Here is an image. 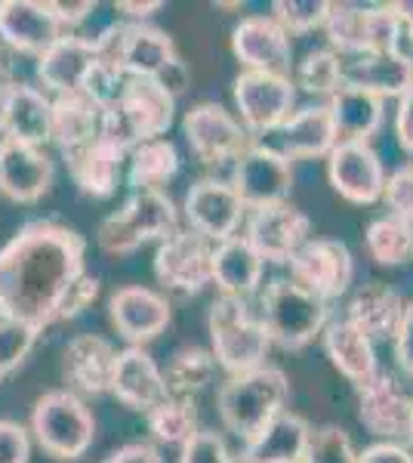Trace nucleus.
Listing matches in <instances>:
<instances>
[{"label": "nucleus", "mask_w": 413, "mask_h": 463, "mask_svg": "<svg viewBox=\"0 0 413 463\" xmlns=\"http://www.w3.org/2000/svg\"><path fill=\"white\" fill-rule=\"evenodd\" d=\"M358 463H413V451L392 442H373L358 451Z\"/></svg>", "instance_id": "5fc2aeb1"}, {"label": "nucleus", "mask_w": 413, "mask_h": 463, "mask_svg": "<svg viewBox=\"0 0 413 463\" xmlns=\"http://www.w3.org/2000/svg\"><path fill=\"white\" fill-rule=\"evenodd\" d=\"M314 430L303 414L284 411L272 423H266L257 436L247 439L238 463H299L312 445Z\"/></svg>", "instance_id": "a878e982"}, {"label": "nucleus", "mask_w": 413, "mask_h": 463, "mask_svg": "<svg viewBox=\"0 0 413 463\" xmlns=\"http://www.w3.org/2000/svg\"><path fill=\"white\" fill-rule=\"evenodd\" d=\"M321 346H324V355L330 358V364H333L349 383H355V390L380 374L377 346H373V340L367 337L364 331H358L352 321H345V318L327 321L324 334H321Z\"/></svg>", "instance_id": "cd10ccee"}, {"label": "nucleus", "mask_w": 413, "mask_h": 463, "mask_svg": "<svg viewBox=\"0 0 413 463\" xmlns=\"http://www.w3.org/2000/svg\"><path fill=\"white\" fill-rule=\"evenodd\" d=\"M96 53L111 59L127 71V78H157V71L173 62L176 43L164 28L152 22H117L108 25L99 37H93Z\"/></svg>", "instance_id": "0eeeda50"}, {"label": "nucleus", "mask_w": 413, "mask_h": 463, "mask_svg": "<svg viewBox=\"0 0 413 463\" xmlns=\"http://www.w3.org/2000/svg\"><path fill=\"white\" fill-rule=\"evenodd\" d=\"M358 420L380 442L404 445L413 451V395L389 371L358 386Z\"/></svg>", "instance_id": "9b49d317"}, {"label": "nucleus", "mask_w": 413, "mask_h": 463, "mask_svg": "<svg viewBox=\"0 0 413 463\" xmlns=\"http://www.w3.org/2000/svg\"><path fill=\"white\" fill-rule=\"evenodd\" d=\"M262 272L266 263L244 235H235L213 248V285L220 288V297L250 300L262 285Z\"/></svg>", "instance_id": "7c9ffc66"}, {"label": "nucleus", "mask_w": 413, "mask_h": 463, "mask_svg": "<svg viewBox=\"0 0 413 463\" xmlns=\"http://www.w3.org/2000/svg\"><path fill=\"white\" fill-rule=\"evenodd\" d=\"M115 10L121 13V16H127L130 22H148L155 16V13L164 10L161 0H152V4H133V0H117Z\"/></svg>", "instance_id": "4d7b16f0"}, {"label": "nucleus", "mask_w": 413, "mask_h": 463, "mask_svg": "<svg viewBox=\"0 0 413 463\" xmlns=\"http://www.w3.org/2000/svg\"><path fill=\"white\" fill-rule=\"evenodd\" d=\"M43 331L25 325L16 318H0V380H6L10 374H16L22 368L32 349L37 346Z\"/></svg>", "instance_id": "a19ab883"}, {"label": "nucleus", "mask_w": 413, "mask_h": 463, "mask_svg": "<svg viewBox=\"0 0 413 463\" xmlns=\"http://www.w3.org/2000/svg\"><path fill=\"white\" fill-rule=\"evenodd\" d=\"M290 380L275 364H262L257 371L229 377L216 392V411L229 432L238 439H253L257 432L272 423L277 414L287 411Z\"/></svg>", "instance_id": "f03ea898"}, {"label": "nucleus", "mask_w": 413, "mask_h": 463, "mask_svg": "<svg viewBox=\"0 0 413 463\" xmlns=\"http://www.w3.org/2000/svg\"><path fill=\"white\" fill-rule=\"evenodd\" d=\"M145 423L157 445L183 448L185 442H192V436L198 432V411H194V402L170 399L167 395L161 405L148 411Z\"/></svg>", "instance_id": "58836bf2"}, {"label": "nucleus", "mask_w": 413, "mask_h": 463, "mask_svg": "<svg viewBox=\"0 0 413 463\" xmlns=\"http://www.w3.org/2000/svg\"><path fill=\"white\" fill-rule=\"evenodd\" d=\"M367 6L361 4H330L324 19V37L333 53L361 56L367 53Z\"/></svg>", "instance_id": "4c0bfd02"}, {"label": "nucleus", "mask_w": 413, "mask_h": 463, "mask_svg": "<svg viewBox=\"0 0 413 463\" xmlns=\"http://www.w3.org/2000/svg\"><path fill=\"white\" fill-rule=\"evenodd\" d=\"M382 201H386L389 213L404 222H413V161L395 167L386 176V189H382Z\"/></svg>", "instance_id": "49530a36"}, {"label": "nucleus", "mask_w": 413, "mask_h": 463, "mask_svg": "<svg viewBox=\"0 0 413 463\" xmlns=\"http://www.w3.org/2000/svg\"><path fill=\"white\" fill-rule=\"evenodd\" d=\"M127 80H130V78H127V71L121 69V65L99 56L93 62V69L87 71L80 93H84L99 111H105V109H111V106H117V102H121V96L127 90Z\"/></svg>", "instance_id": "79ce46f5"}, {"label": "nucleus", "mask_w": 413, "mask_h": 463, "mask_svg": "<svg viewBox=\"0 0 413 463\" xmlns=\"http://www.w3.org/2000/svg\"><path fill=\"white\" fill-rule=\"evenodd\" d=\"M293 84L309 96L330 99V96L343 87V56L333 53L330 47L309 50V53L303 56V62L296 65Z\"/></svg>", "instance_id": "ea45409f"}, {"label": "nucleus", "mask_w": 413, "mask_h": 463, "mask_svg": "<svg viewBox=\"0 0 413 463\" xmlns=\"http://www.w3.org/2000/svg\"><path fill=\"white\" fill-rule=\"evenodd\" d=\"M229 183L241 195L247 211L287 204L293 192V161L275 146L250 143L235 158Z\"/></svg>", "instance_id": "1a4fd4ad"}, {"label": "nucleus", "mask_w": 413, "mask_h": 463, "mask_svg": "<svg viewBox=\"0 0 413 463\" xmlns=\"http://www.w3.org/2000/svg\"><path fill=\"white\" fill-rule=\"evenodd\" d=\"M117 109L124 111V118L136 130L139 143L167 137V130L176 121V99L148 78L127 80V90L121 102H117Z\"/></svg>", "instance_id": "c85d7f7f"}, {"label": "nucleus", "mask_w": 413, "mask_h": 463, "mask_svg": "<svg viewBox=\"0 0 413 463\" xmlns=\"http://www.w3.org/2000/svg\"><path fill=\"white\" fill-rule=\"evenodd\" d=\"M99 118L102 111L87 99L84 93H65L52 96V127L50 139L65 152L84 148L99 137Z\"/></svg>", "instance_id": "72a5a7b5"}, {"label": "nucleus", "mask_w": 413, "mask_h": 463, "mask_svg": "<svg viewBox=\"0 0 413 463\" xmlns=\"http://www.w3.org/2000/svg\"><path fill=\"white\" fill-rule=\"evenodd\" d=\"M364 250L377 266H404L413 260V222L386 213L367 222L364 229Z\"/></svg>", "instance_id": "e433bc0d"}, {"label": "nucleus", "mask_w": 413, "mask_h": 463, "mask_svg": "<svg viewBox=\"0 0 413 463\" xmlns=\"http://www.w3.org/2000/svg\"><path fill=\"white\" fill-rule=\"evenodd\" d=\"M50 10L59 19V25L65 28V34H74V28L93 16L96 4H89V0H71V4L69 0H50Z\"/></svg>", "instance_id": "3c124183"}, {"label": "nucleus", "mask_w": 413, "mask_h": 463, "mask_svg": "<svg viewBox=\"0 0 413 463\" xmlns=\"http://www.w3.org/2000/svg\"><path fill=\"white\" fill-rule=\"evenodd\" d=\"M32 458V430L16 420H0V463H28Z\"/></svg>", "instance_id": "09e8293b"}, {"label": "nucleus", "mask_w": 413, "mask_h": 463, "mask_svg": "<svg viewBox=\"0 0 413 463\" xmlns=\"http://www.w3.org/2000/svg\"><path fill=\"white\" fill-rule=\"evenodd\" d=\"M259 318L266 325L272 346L284 353H299L314 337H321L330 321V303L309 294L290 279L268 281L259 300Z\"/></svg>", "instance_id": "423d86ee"}, {"label": "nucleus", "mask_w": 413, "mask_h": 463, "mask_svg": "<svg viewBox=\"0 0 413 463\" xmlns=\"http://www.w3.org/2000/svg\"><path fill=\"white\" fill-rule=\"evenodd\" d=\"M56 164L43 148L4 139L0 143V195L13 204H34L50 192Z\"/></svg>", "instance_id": "aec40b11"}, {"label": "nucleus", "mask_w": 413, "mask_h": 463, "mask_svg": "<svg viewBox=\"0 0 413 463\" xmlns=\"http://www.w3.org/2000/svg\"><path fill=\"white\" fill-rule=\"evenodd\" d=\"M6 139V130H4V118H0V143Z\"/></svg>", "instance_id": "052dcab7"}, {"label": "nucleus", "mask_w": 413, "mask_h": 463, "mask_svg": "<svg viewBox=\"0 0 413 463\" xmlns=\"http://www.w3.org/2000/svg\"><path fill=\"white\" fill-rule=\"evenodd\" d=\"M111 395L121 405L139 414H148L152 408L167 399V383H164V371L142 346H127L117 353L115 380H111Z\"/></svg>", "instance_id": "5701e85b"}, {"label": "nucleus", "mask_w": 413, "mask_h": 463, "mask_svg": "<svg viewBox=\"0 0 413 463\" xmlns=\"http://www.w3.org/2000/svg\"><path fill=\"white\" fill-rule=\"evenodd\" d=\"M183 213L192 232L222 244L235 238L247 222V204L225 179H198L183 201Z\"/></svg>", "instance_id": "ddd939ff"}, {"label": "nucleus", "mask_w": 413, "mask_h": 463, "mask_svg": "<svg viewBox=\"0 0 413 463\" xmlns=\"http://www.w3.org/2000/svg\"><path fill=\"white\" fill-rule=\"evenodd\" d=\"M408 6V13H410V22H413V4H404ZM410 47H413V28H410Z\"/></svg>", "instance_id": "bf43d9fd"}, {"label": "nucleus", "mask_w": 413, "mask_h": 463, "mask_svg": "<svg viewBox=\"0 0 413 463\" xmlns=\"http://www.w3.org/2000/svg\"><path fill=\"white\" fill-rule=\"evenodd\" d=\"M32 436L47 458L71 463L93 448L96 417L78 392L50 390L32 408Z\"/></svg>", "instance_id": "39448f33"}, {"label": "nucleus", "mask_w": 413, "mask_h": 463, "mask_svg": "<svg viewBox=\"0 0 413 463\" xmlns=\"http://www.w3.org/2000/svg\"><path fill=\"white\" fill-rule=\"evenodd\" d=\"M117 368V349L108 337L99 334H78L62 349V377L71 392L105 395L111 392V380Z\"/></svg>", "instance_id": "412c9836"}, {"label": "nucleus", "mask_w": 413, "mask_h": 463, "mask_svg": "<svg viewBox=\"0 0 413 463\" xmlns=\"http://www.w3.org/2000/svg\"><path fill=\"white\" fill-rule=\"evenodd\" d=\"M343 87H355L380 99H401L413 87V59L401 53H361L343 59Z\"/></svg>", "instance_id": "b1692460"}, {"label": "nucleus", "mask_w": 413, "mask_h": 463, "mask_svg": "<svg viewBox=\"0 0 413 463\" xmlns=\"http://www.w3.org/2000/svg\"><path fill=\"white\" fill-rule=\"evenodd\" d=\"M401 316H404L401 294L392 285H386V281L358 285L352 290L349 303H345V321H352L373 343L392 337Z\"/></svg>", "instance_id": "c756f323"}, {"label": "nucleus", "mask_w": 413, "mask_h": 463, "mask_svg": "<svg viewBox=\"0 0 413 463\" xmlns=\"http://www.w3.org/2000/svg\"><path fill=\"white\" fill-rule=\"evenodd\" d=\"M13 84L10 80V71H6V56H4V47H0V93H4V87Z\"/></svg>", "instance_id": "13d9d810"}, {"label": "nucleus", "mask_w": 413, "mask_h": 463, "mask_svg": "<svg viewBox=\"0 0 413 463\" xmlns=\"http://www.w3.org/2000/svg\"><path fill=\"white\" fill-rule=\"evenodd\" d=\"M102 290V281L96 279V275H78V279L71 281V288L65 290L62 303H59L56 309V321H74L78 316H84V312L89 309V306L96 303V297H99Z\"/></svg>", "instance_id": "de8ad7c7"}, {"label": "nucleus", "mask_w": 413, "mask_h": 463, "mask_svg": "<svg viewBox=\"0 0 413 463\" xmlns=\"http://www.w3.org/2000/svg\"><path fill=\"white\" fill-rule=\"evenodd\" d=\"M179 463H238V454L213 430H198L192 442L179 448Z\"/></svg>", "instance_id": "a18cd8bd"}, {"label": "nucleus", "mask_w": 413, "mask_h": 463, "mask_svg": "<svg viewBox=\"0 0 413 463\" xmlns=\"http://www.w3.org/2000/svg\"><path fill=\"white\" fill-rule=\"evenodd\" d=\"M157 87H164L167 93L173 96V99H179V96L185 93V90L192 87V71H189V65L183 62V59H173V62L164 65L161 71H157V78H152Z\"/></svg>", "instance_id": "603ef678"}, {"label": "nucleus", "mask_w": 413, "mask_h": 463, "mask_svg": "<svg viewBox=\"0 0 413 463\" xmlns=\"http://www.w3.org/2000/svg\"><path fill=\"white\" fill-rule=\"evenodd\" d=\"M330 0H275L272 19L287 34H309L324 28Z\"/></svg>", "instance_id": "37998d69"}, {"label": "nucleus", "mask_w": 413, "mask_h": 463, "mask_svg": "<svg viewBox=\"0 0 413 463\" xmlns=\"http://www.w3.org/2000/svg\"><path fill=\"white\" fill-rule=\"evenodd\" d=\"M244 238L253 244L262 263L284 266L303 250V244L312 241V220L290 201L275 207H259V211L247 213Z\"/></svg>", "instance_id": "f8f14e48"}, {"label": "nucleus", "mask_w": 413, "mask_h": 463, "mask_svg": "<svg viewBox=\"0 0 413 463\" xmlns=\"http://www.w3.org/2000/svg\"><path fill=\"white\" fill-rule=\"evenodd\" d=\"M238 121L247 133H272L281 130L296 109V84L287 74L241 71L231 84Z\"/></svg>", "instance_id": "9d476101"}, {"label": "nucleus", "mask_w": 413, "mask_h": 463, "mask_svg": "<svg viewBox=\"0 0 413 463\" xmlns=\"http://www.w3.org/2000/svg\"><path fill=\"white\" fill-rule=\"evenodd\" d=\"M299 463H358V451L352 445L349 432L327 423V427L314 430L309 451H305V458Z\"/></svg>", "instance_id": "c03bdc74"}, {"label": "nucleus", "mask_w": 413, "mask_h": 463, "mask_svg": "<svg viewBox=\"0 0 413 463\" xmlns=\"http://www.w3.org/2000/svg\"><path fill=\"white\" fill-rule=\"evenodd\" d=\"M281 152L290 161H309V158H327L340 143L336 127L330 121V109L324 106H305L293 111V118L281 127Z\"/></svg>", "instance_id": "473e14b6"}, {"label": "nucleus", "mask_w": 413, "mask_h": 463, "mask_svg": "<svg viewBox=\"0 0 413 463\" xmlns=\"http://www.w3.org/2000/svg\"><path fill=\"white\" fill-rule=\"evenodd\" d=\"M392 353L398 368L413 377V300L404 303V316L392 334Z\"/></svg>", "instance_id": "8fccbe9b"}, {"label": "nucleus", "mask_w": 413, "mask_h": 463, "mask_svg": "<svg viewBox=\"0 0 413 463\" xmlns=\"http://www.w3.org/2000/svg\"><path fill=\"white\" fill-rule=\"evenodd\" d=\"M0 118H4L6 139H16V143L37 148L50 143L52 99L41 87L22 84V80L6 84L4 93H0Z\"/></svg>", "instance_id": "4be33fe9"}, {"label": "nucleus", "mask_w": 413, "mask_h": 463, "mask_svg": "<svg viewBox=\"0 0 413 463\" xmlns=\"http://www.w3.org/2000/svg\"><path fill=\"white\" fill-rule=\"evenodd\" d=\"M183 167L179 148L167 137L145 139L127 158V183L133 192H164V185Z\"/></svg>", "instance_id": "f704fd0d"}, {"label": "nucleus", "mask_w": 413, "mask_h": 463, "mask_svg": "<svg viewBox=\"0 0 413 463\" xmlns=\"http://www.w3.org/2000/svg\"><path fill=\"white\" fill-rule=\"evenodd\" d=\"M290 281L321 297L324 303L340 300L355 279V260L352 250L336 238H312L303 250L290 260Z\"/></svg>", "instance_id": "4468645a"}, {"label": "nucleus", "mask_w": 413, "mask_h": 463, "mask_svg": "<svg viewBox=\"0 0 413 463\" xmlns=\"http://www.w3.org/2000/svg\"><path fill=\"white\" fill-rule=\"evenodd\" d=\"M207 331L210 343H213L210 353L229 377L247 374V371H257L266 364L272 337H268L259 312H253L247 300L216 297L207 316Z\"/></svg>", "instance_id": "20e7f679"}, {"label": "nucleus", "mask_w": 413, "mask_h": 463, "mask_svg": "<svg viewBox=\"0 0 413 463\" xmlns=\"http://www.w3.org/2000/svg\"><path fill=\"white\" fill-rule=\"evenodd\" d=\"M213 241L192 229H179L157 244L152 269L155 279L173 297H198L213 285Z\"/></svg>", "instance_id": "6e6552de"}, {"label": "nucleus", "mask_w": 413, "mask_h": 463, "mask_svg": "<svg viewBox=\"0 0 413 463\" xmlns=\"http://www.w3.org/2000/svg\"><path fill=\"white\" fill-rule=\"evenodd\" d=\"M87 241L59 220H32L0 248V318L47 331L65 290L84 275Z\"/></svg>", "instance_id": "f257e3e1"}, {"label": "nucleus", "mask_w": 413, "mask_h": 463, "mask_svg": "<svg viewBox=\"0 0 413 463\" xmlns=\"http://www.w3.org/2000/svg\"><path fill=\"white\" fill-rule=\"evenodd\" d=\"M231 53L244 71L287 74L293 65L290 34L272 19V13H253L231 28Z\"/></svg>", "instance_id": "f3484780"}, {"label": "nucleus", "mask_w": 413, "mask_h": 463, "mask_svg": "<svg viewBox=\"0 0 413 463\" xmlns=\"http://www.w3.org/2000/svg\"><path fill=\"white\" fill-rule=\"evenodd\" d=\"M216 358L210 349L185 346L170 358L167 371H164V383H167L170 399H189L194 402L201 392L216 380Z\"/></svg>", "instance_id": "c9c22d12"}, {"label": "nucleus", "mask_w": 413, "mask_h": 463, "mask_svg": "<svg viewBox=\"0 0 413 463\" xmlns=\"http://www.w3.org/2000/svg\"><path fill=\"white\" fill-rule=\"evenodd\" d=\"M330 121L340 143H371V137L386 121V99L355 87H340L327 99Z\"/></svg>", "instance_id": "2f4dec72"}, {"label": "nucleus", "mask_w": 413, "mask_h": 463, "mask_svg": "<svg viewBox=\"0 0 413 463\" xmlns=\"http://www.w3.org/2000/svg\"><path fill=\"white\" fill-rule=\"evenodd\" d=\"M102 463H164V458L157 451V445L152 442H130L115 448Z\"/></svg>", "instance_id": "6e6d98bb"}, {"label": "nucleus", "mask_w": 413, "mask_h": 463, "mask_svg": "<svg viewBox=\"0 0 413 463\" xmlns=\"http://www.w3.org/2000/svg\"><path fill=\"white\" fill-rule=\"evenodd\" d=\"M108 318L115 331L130 343V346H145L161 337L173 321V306L161 290L127 285L117 288L108 300Z\"/></svg>", "instance_id": "a211bd4d"}, {"label": "nucleus", "mask_w": 413, "mask_h": 463, "mask_svg": "<svg viewBox=\"0 0 413 463\" xmlns=\"http://www.w3.org/2000/svg\"><path fill=\"white\" fill-rule=\"evenodd\" d=\"M130 155L121 152L117 146H111L108 139L96 137L93 143L84 148L65 152V164H69V176L74 179L80 192L87 198L105 201L117 192V183L124 176V164Z\"/></svg>", "instance_id": "bb28decb"}, {"label": "nucleus", "mask_w": 413, "mask_h": 463, "mask_svg": "<svg viewBox=\"0 0 413 463\" xmlns=\"http://www.w3.org/2000/svg\"><path fill=\"white\" fill-rule=\"evenodd\" d=\"M183 133L192 152L198 155V161L210 164V167L235 161L250 146V133L244 130V124L220 102L192 106L183 118Z\"/></svg>", "instance_id": "2eb2a0df"}, {"label": "nucleus", "mask_w": 413, "mask_h": 463, "mask_svg": "<svg viewBox=\"0 0 413 463\" xmlns=\"http://www.w3.org/2000/svg\"><path fill=\"white\" fill-rule=\"evenodd\" d=\"M179 232V207L167 192H130V198L108 213L96 229V244L108 257L136 253L142 244L167 241Z\"/></svg>", "instance_id": "7ed1b4c3"}, {"label": "nucleus", "mask_w": 413, "mask_h": 463, "mask_svg": "<svg viewBox=\"0 0 413 463\" xmlns=\"http://www.w3.org/2000/svg\"><path fill=\"white\" fill-rule=\"evenodd\" d=\"M327 179L349 204H377L386 189V167L371 143H336L327 155Z\"/></svg>", "instance_id": "dca6fc26"}, {"label": "nucleus", "mask_w": 413, "mask_h": 463, "mask_svg": "<svg viewBox=\"0 0 413 463\" xmlns=\"http://www.w3.org/2000/svg\"><path fill=\"white\" fill-rule=\"evenodd\" d=\"M99 59L93 37L62 34L43 56H37V80L52 96L80 93L87 71Z\"/></svg>", "instance_id": "393cba45"}, {"label": "nucleus", "mask_w": 413, "mask_h": 463, "mask_svg": "<svg viewBox=\"0 0 413 463\" xmlns=\"http://www.w3.org/2000/svg\"><path fill=\"white\" fill-rule=\"evenodd\" d=\"M395 137H398V146L413 158V87L408 93L398 99V109H395Z\"/></svg>", "instance_id": "864d4df0"}, {"label": "nucleus", "mask_w": 413, "mask_h": 463, "mask_svg": "<svg viewBox=\"0 0 413 463\" xmlns=\"http://www.w3.org/2000/svg\"><path fill=\"white\" fill-rule=\"evenodd\" d=\"M65 28L52 16L50 0H0V43L22 56H43Z\"/></svg>", "instance_id": "6ab92c4d"}]
</instances>
